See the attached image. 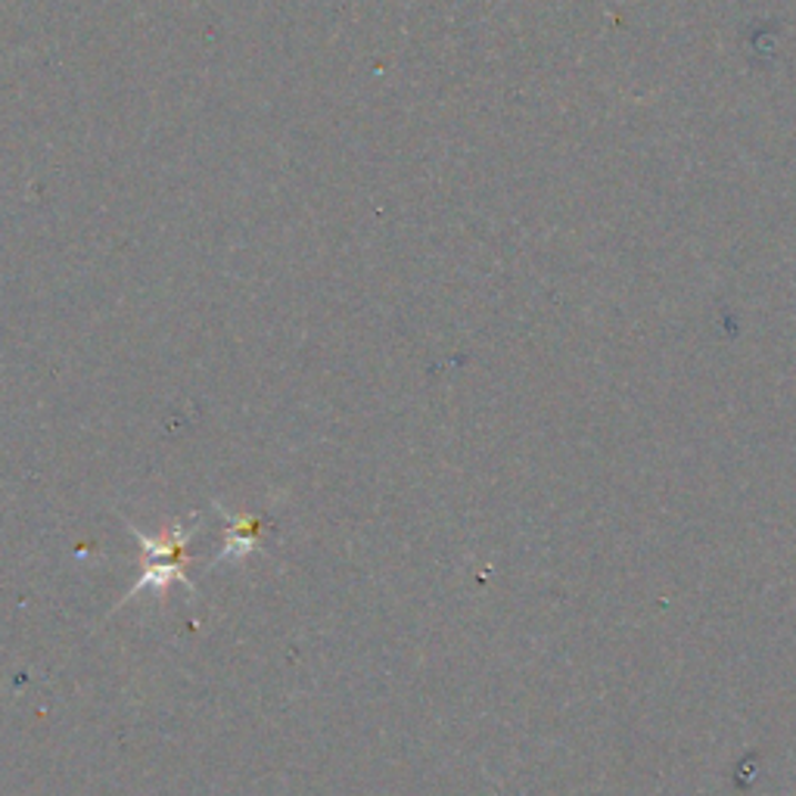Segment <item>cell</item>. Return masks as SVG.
<instances>
[{
  "instance_id": "2",
  "label": "cell",
  "mask_w": 796,
  "mask_h": 796,
  "mask_svg": "<svg viewBox=\"0 0 796 796\" xmlns=\"http://www.w3.org/2000/svg\"><path fill=\"white\" fill-rule=\"evenodd\" d=\"M255 532H259V520H243L240 516L234 530H228V547H224L221 557H246L252 547L259 545Z\"/></svg>"
},
{
  "instance_id": "1",
  "label": "cell",
  "mask_w": 796,
  "mask_h": 796,
  "mask_svg": "<svg viewBox=\"0 0 796 796\" xmlns=\"http://www.w3.org/2000/svg\"><path fill=\"white\" fill-rule=\"evenodd\" d=\"M134 538H138V545L147 551V570H143V576L134 582V588L128 592L125 601H131V597H138V594L143 592L165 594L172 578L188 582V573L181 570V563L188 561L184 554H188V542L193 538V530H190V526H184V523L178 520L172 530L162 532L159 538H150V535H143V532L138 530H134Z\"/></svg>"
}]
</instances>
